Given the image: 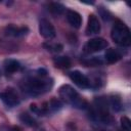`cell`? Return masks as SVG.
Instances as JSON below:
<instances>
[{"instance_id": "18", "label": "cell", "mask_w": 131, "mask_h": 131, "mask_svg": "<svg viewBox=\"0 0 131 131\" xmlns=\"http://www.w3.org/2000/svg\"><path fill=\"white\" fill-rule=\"evenodd\" d=\"M121 126L122 129L125 131H130L131 130V121L129 120V118H127L126 116L121 118Z\"/></svg>"}, {"instance_id": "14", "label": "cell", "mask_w": 131, "mask_h": 131, "mask_svg": "<svg viewBox=\"0 0 131 131\" xmlns=\"http://www.w3.org/2000/svg\"><path fill=\"white\" fill-rule=\"evenodd\" d=\"M19 120L21 123H24L25 125L29 126V127H36L38 124H37V121L31 116L29 115L28 113H23L19 115Z\"/></svg>"}, {"instance_id": "1", "label": "cell", "mask_w": 131, "mask_h": 131, "mask_svg": "<svg viewBox=\"0 0 131 131\" xmlns=\"http://www.w3.org/2000/svg\"><path fill=\"white\" fill-rule=\"evenodd\" d=\"M52 86V81L49 79H44V77H35L27 80L24 82L23 90L31 95V96H37L40 95L46 91H48Z\"/></svg>"}, {"instance_id": "15", "label": "cell", "mask_w": 131, "mask_h": 131, "mask_svg": "<svg viewBox=\"0 0 131 131\" xmlns=\"http://www.w3.org/2000/svg\"><path fill=\"white\" fill-rule=\"evenodd\" d=\"M48 9H49V11H50L51 13H53V14H55V15H59V14L63 13V11H64V6H63L62 4H60V3H58V2H52V3L49 4Z\"/></svg>"}, {"instance_id": "12", "label": "cell", "mask_w": 131, "mask_h": 131, "mask_svg": "<svg viewBox=\"0 0 131 131\" xmlns=\"http://www.w3.org/2000/svg\"><path fill=\"white\" fill-rule=\"evenodd\" d=\"M20 68V63L15 59H7L4 62V69L6 73H14L18 71Z\"/></svg>"}, {"instance_id": "13", "label": "cell", "mask_w": 131, "mask_h": 131, "mask_svg": "<svg viewBox=\"0 0 131 131\" xmlns=\"http://www.w3.org/2000/svg\"><path fill=\"white\" fill-rule=\"evenodd\" d=\"M53 62L57 68L67 69L71 67V59L68 56H57L53 58Z\"/></svg>"}, {"instance_id": "19", "label": "cell", "mask_w": 131, "mask_h": 131, "mask_svg": "<svg viewBox=\"0 0 131 131\" xmlns=\"http://www.w3.org/2000/svg\"><path fill=\"white\" fill-rule=\"evenodd\" d=\"M45 47H47V50L53 51V52H59L62 50V45L61 44H48V45H44Z\"/></svg>"}, {"instance_id": "10", "label": "cell", "mask_w": 131, "mask_h": 131, "mask_svg": "<svg viewBox=\"0 0 131 131\" xmlns=\"http://www.w3.org/2000/svg\"><path fill=\"white\" fill-rule=\"evenodd\" d=\"M28 32H29V29L27 27L17 28V27H14L12 25L8 26L5 29V34L8 36H12V37H21V36H25Z\"/></svg>"}, {"instance_id": "2", "label": "cell", "mask_w": 131, "mask_h": 131, "mask_svg": "<svg viewBox=\"0 0 131 131\" xmlns=\"http://www.w3.org/2000/svg\"><path fill=\"white\" fill-rule=\"evenodd\" d=\"M111 37L115 43H117L120 46L127 47L131 44V34L128 29V27L120 21L117 20L115 25L113 26L112 32H111Z\"/></svg>"}, {"instance_id": "16", "label": "cell", "mask_w": 131, "mask_h": 131, "mask_svg": "<svg viewBox=\"0 0 131 131\" xmlns=\"http://www.w3.org/2000/svg\"><path fill=\"white\" fill-rule=\"evenodd\" d=\"M47 108H48V111H52V112H56V111H58V110H60L61 108V106H62V103H61V101L60 100H58V99H56V98H53V99H51L50 100V102L47 104Z\"/></svg>"}, {"instance_id": "21", "label": "cell", "mask_w": 131, "mask_h": 131, "mask_svg": "<svg viewBox=\"0 0 131 131\" xmlns=\"http://www.w3.org/2000/svg\"><path fill=\"white\" fill-rule=\"evenodd\" d=\"M99 131H104V130H99Z\"/></svg>"}, {"instance_id": "6", "label": "cell", "mask_w": 131, "mask_h": 131, "mask_svg": "<svg viewBox=\"0 0 131 131\" xmlns=\"http://www.w3.org/2000/svg\"><path fill=\"white\" fill-rule=\"evenodd\" d=\"M39 32L40 35L45 39H53L56 35L55 29L52 24L45 18H42L39 23Z\"/></svg>"}, {"instance_id": "11", "label": "cell", "mask_w": 131, "mask_h": 131, "mask_svg": "<svg viewBox=\"0 0 131 131\" xmlns=\"http://www.w3.org/2000/svg\"><path fill=\"white\" fill-rule=\"evenodd\" d=\"M104 56H105V61L107 63H115L121 59L122 54L120 53L119 50L114 49V48H110L108 50H106Z\"/></svg>"}, {"instance_id": "4", "label": "cell", "mask_w": 131, "mask_h": 131, "mask_svg": "<svg viewBox=\"0 0 131 131\" xmlns=\"http://www.w3.org/2000/svg\"><path fill=\"white\" fill-rule=\"evenodd\" d=\"M107 47V41L102 38H93L90 39L84 45V52L86 53H94L100 51Z\"/></svg>"}, {"instance_id": "17", "label": "cell", "mask_w": 131, "mask_h": 131, "mask_svg": "<svg viewBox=\"0 0 131 131\" xmlns=\"http://www.w3.org/2000/svg\"><path fill=\"white\" fill-rule=\"evenodd\" d=\"M110 103H111V106L112 108L115 111V112H119L121 108H122V102H121V99L117 96H113L110 100Z\"/></svg>"}, {"instance_id": "3", "label": "cell", "mask_w": 131, "mask_h": 131, "mask_svg": "<svg viewBox=\"0 0 131 131\" xmlns=\"http://www.w3.org/2000/svg\"><path fill=\"white\" fill-rule=\"evenodd\" d=\"M59 96L61 99L68 103H71L78 107H83V104L85 103L77 93V91L70 85H62L59 88Z\"/></svg>"}, {"instance_id": "20", "label": "cell", "mask_w": 131, "mask_h": 131, "mask_svg": "<svg viewBox=\"0 0 131 131\" xmlns=\"http://www.w3.org/2000/svg\"><path fill=\"white\" fill-rule=\"evenodd\" d=\"M10 131H20V129H19L18 127L14 126V127H12V128H11V130H10Z\"/></svg>"}, {"instance_id": "8", "label": "cell", "mask_w": 131, "mask_h": 131, "mask_svg": "<svg viewBox=\"0 0 131 131\" xmlns=\"http://www.w3.org/2000/svg\"><path fill=\"white\" fill-rule=\"evenodd\" d=\"M100 31V24L98 18L94 14H90L88 17V24L86 28V34L87 35H92V34H97Z\"/></svg>"}, {"instance_id": "7", "label": "cell", "mask_w": 131, "mask_h": 131, "mask_svg": "<svg viewBox=\"0 0 131 131\" xmlns=\"http://www.w3.org/2000/svg\"><path fill=\"white\" fill-rule=\"evenodd\" d=\"M70 78L80 88H88L91 85L89 79L83 73H81L79 71H73V72H71L70 73Z\"/></svg>"}, {"instance_id": "22", "label": "cell", "mask_w": 131, "mask_h": 131, "mask_svg": "<svg viewBox=\"0 0 131 131\" xmlns=\"http://www.w3.org/2000/svg\"><path fill=\"white\" fill-rule=\"evenodd\" d=\"M122 131H125V130H122Z\"/></svg>"}, {"instance_id": "5", "label": "cell", "mask_w": 131, "mask_h": 131, "mask_svg": "<svg viewBox=\"0 0 131 131\" xmlns=\"http://www.w3.org/2000/svg\"><path fill=\"white\" fill-rule=\"evenodd\" d=\"M0 98L7 106H10V107L16 106L19 103V98H18L17 93L11 88H8L5 91L1 92L0 93Z\"/></svg>"}, {"instance_id": "9", "label": "cell", "mask_w": 131, "mask_h": 131, "mask_svg": "<svg viewBox=\"0 0 131 131\" xmlns=\"http://www.w3.org/2000/svg\"><path fill=\"white\" fill-rule=\"evenodd\" d=\"M67 19L69 21V24L74 27L75 29H79L82 25V16L80 15L79 12L75 11V10H68L67 11Z\"/></svg>"}]
</instances>
